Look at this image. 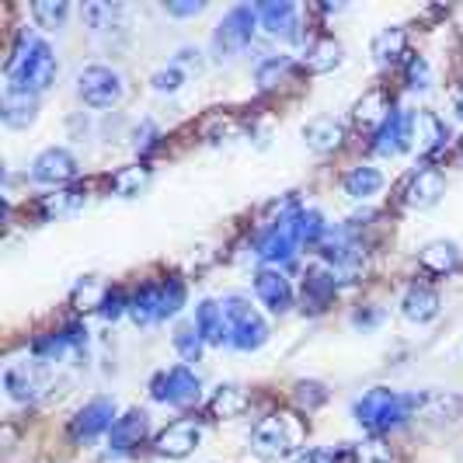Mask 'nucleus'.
<instances>
[{"label":"nucleus","mask_w":463,"mask_h":463,"mask_svg":"<svg viewBox=\"0 0 463 463\" xmlns=\"http://www.w3.org/2000/svg\"><path fill=\"white\" fill-rule=\"evenodd\" d=\"M289 70H293V56H265L255 67V84L261 91H272L286 80Z\"/></svg>","instance_id":"2f4dec72"},{"label":"nucleus","mask_w":463,"mask_h":463,"mask_svg":"<svg viewBox=\"0 0 463 463\" xmlns=\"http://www.w3.org/2000/svg\"><path fill=\"white\" fill-rule=\"evenodd\" d=\"M98 310H101L105 321H118L122 314H129V300H126L118 289H105L101 300H98Z\"/></svg>","instance_id":"79ce46f5"},{"label":"nucleus","mask_w":463,"mask_h":463,"mask_svg":"<svg viewBox=\"0 0 463 463\" xmlns=\"http://www.w3.org/2000/svg\"><path fill=\"white\" fill-rule=\"evenodd\" d=\"M175 348H178V355H182L185 363H199L206 342H203V335L195 331V325H178V331H175Z\"/></svg>","instance_id":"58836bf2"},{"label":"nucleus","mask_w":463,"mask_h":463,"mask_svg":"<svg viewBox=\"0 0 463 463\" xmlns=\"http://www.w3.org/2000/svg\"><path fill=\"white\" fill-rule=\"evenodd\" d=\"M411 143H418L421 154H436L449 143V126L436 112H415L411 116Z\"/></svg>","instance_id":"412c9836"},{"label":"nucleus","mask_w":463,"mask_h":463,"mask_svg":"<svg viewBox=\"0 0 463 463\" xmlns=\"http://www.w3.org/2000/svg\"><path fill=\"white\" fill-rule=\"evenodd\" d=\"M338 272L325 265V261H317V265H310L307 269V276H303V310L310 307L314 314L317 310H325L327 303L335 300V293H338Z\"/></svg>","instance_id":"2eb2a0df"},{"label":"nucleus","mask_w":463,"mask_h":463,"mask_svg":"<svg viewBox=\"0 0 463 463\" xmlns=\"http://www.w3.org/2000/svg\"><path fill=\"white\" fill-rule=\"evenodd\" d=\"M185 297H188V289H185V282H182V279L178 276L164 279L161 282V321L175 317V314L185 307Z\"/></svg>","instance_id":"e433bc0d"},{"label":"nucleus","mask_w":463,"mask_h":463,"mask_svg":"<svg viewBox=\"0 0 463 463\" xmlns=\"http://www.w3.org/2000/svg\"><path fill=\"white\" fill-rule=\"evenodd\" d=\"M4 391L11 401H35L39 391H46V376H43V363L39 359H24V363H11L4 370Z\"/></svg>","instance_id":"4468645a"},{"label":"nucleus","mask_w":463,"mask_h":463,"mask_svg":"<svg viewBox=\"0 0 463 463\" xmlns=\"http://www.w3.org/2000/svg\"><path fill=\"white\" fill-rule=\"evenodd\" d=\"M391 112H394V109H391L387 91H383V88H373V91H366L359 101H355L352 118H355V126H359V129H373V133H376V129L387 122Z\"/></svg>","instance_id":"5701e85b"},{"label":"nucleus","mask_w":463,"mask_h":463,"mask_svg":"<svg viewBox=\"0 0 463 463\" xmlns=\"http://www.w3.org/2000/svg\"><path fill=\"white\" fill-rule=\"evenodd\" d=\"M453 109H457V116L463 118V88L457 91V101H453Z\"/></svg>","instance_id":"8fccbe9b"},{"label":"nucleus","mask_w":463,"mask_h":463,"mask_svg":"<svg viewBox=\"0 0 463 463\" xmlns=\"http://www.w3.org/2000/svg\"><path fill=\"white\" fill-rule=\"evenodd\" d=\"M80 14H84V24L91 28L94 35H101V32H116L126 11H122L118 4H105V0H94V4H88V7L80 11Z\"/></svg>","instance_id":"c756f323"},{"label":"nucleus","mask_w":463,"mask_h":463,"mask_svg":"<svg viewBox=\"0 0 463 463\" xmlns=\"http://www.w3.org/2000/svg\"><path fill=\"white\" fill-rule=\"evenodd\" d=\"M380 321H383V310H380V307H363V310H355V314H352V325L355 327H363V331H373V327L380 325Z\"/></svg>","instance_id":"49530a36"},{"label":"nucleus","mask_w":463,"mask_h":463,"mask_svg":"<svg viewBox=\"0 0 463 463\" xmlns=\"http://www.w3.org/2000/svg\"><path fill=\"white\" fill-rule=\"evenodd\" d=\"M39 116V94L22 91L18 84H7L4 88V98H0V118L7 129H24L32 126Z\"/></svg>","instance_id":"a211bd4d"},{"label":"nucleus","mask_w":463,"mask_h":463,"mask_svg":"<svg viewBox=\"0 0 463 463\" xmlns=\"http://www.w3.org/2000/svg\"><path fill=\"white\" fill-rule=\"evenodd\" d=\"M258 24H261L258 22V7H251V4L231 7V11L223 14V22L216 24V32H213V52H216V60H233V56H241L244 49L251 46Z\"/></svg>","instance_id":"20e7f679"},{"label":"nucleus","mask_w":463,"mask_h":463,"mask_svg":"<svg viewBox=\"0 0 463 463\" xmlns=\"http://www.w3.org/2000/svg\"><path fill=\"white\" fill-rule=\"evenodd\" d=\"M408 46V35H404V28H383L376 39H373V60L380 63V67H391L397 56L404 52Z\"/></svg>","instance_id":"7c9ffc66"},{"label":"nucleus","mask_w":463,"mask_h":463,"mask_svg":"<svg viewBox=\"0 0 463 463\" xmlns=\"http://www.w3.org/2000/svg\"><path fill=\"white\" fill-rule=\"evenodd\" d=\"M244 408H248V394H244L241 387H233V383L216 387L213 397H209V411H213V418H237V415H244Z\"/></svg>","instance_id":"c85d7f7f"},{"label":"nucleus","mask_w":463,"mask_h":463,"mask_svg":"<svg viewBox=\"0 0 463 463\" xmlns=\"http://www.w3.org/2000/svg\"><path fill=\"white\" fill-rule=\"evenodd\" d=\"M56 73H60V63H56V56H52V49L35 39L32 49H28V56L22 60V67L7 77V84H18V88L28 94H43L52 88Z\"/></svg>","instance_id":"6e6552de"},{"label":"nucleus","mask_w":463,"mask_h":463,"mask_svg":"<svg viewBox=\"0 0 463 463\" xmlns=\"http://www.w3.org/2000/svg\"><path fill=\"white\" fill-rule=\"evenodd\" d=\"M408 146H411V116L394 109V112L387 116V122L373 133V150H376L380 157H397V154H404Z\"/></svg>","instance_id":"dca6fc26"},{"label":"nucleus","mask_w":463,"mask_h":463,"mask_svg":"<svg viewBox=\"0 0 463 463\" xmlns=\"http://www.w3.org/2000/svg\"><path fill=\"white\" fill-rule=\"evenodd\" d=\"M199 442H203V429L192 418H182V421H171L167 429H161L154 436V453L167 457V460H185L199 449Z\"/></svg>","instance_id":"9b49d317"},{"label":"nucleus","mask_w":463,"mask_h":463,"mask_svg":"<svg viewBox=\"0 0 463 463\" xmlns=\"http://www.w3.org/2000/svg\"><path fill=\"white\" fill-rule=\"evenodd\" d=\"M342 63V46L331 39V35H321L307 46V56H303V67L310 73H331V70Z\"/></svg>","instance_id":"cd10ccee"},{"label":"nucleus","mask_w":463,"mask_h":463,"mask_svg":"<svg viewBox=\"0 0 463 463\" xmlns=\"http://www.w3.org/2000/svg\"><path fill=\"white\" fill-rule=\"evenodd\" d=\"M77 94L88 109H116L118 101L126 98V80L122 73L105 63H94V67H84L80 77H77Z\"/></svg>","instance_id":"423d86ee"},{"label":"nucleus","mask_w":463,"mask_h":463,"mask_svg":"<svg viewBox=\"0 0 463 463\" xmlns=\"http://www.w3.org/2000/svg\"><path fill=\"white\" fill-rule=\"evenodd\" d=\"M129 317L139 327H150L161 321V282L139 286V293H133V300H129Z\"/></svg>","instance_id":"393cba45"},{"label":"nucleus","mask_w":463,"mask_h":463,"mask_svg":"<svg viewBox=\"0 0 463 463\" xmlns=\"http://www.w3.org/2000/svg\"><path fill=\"white\" fill-rule=\"evenodd\" d=\"M67 14H70L67 0H35V4H32V18H35L39 28H46V32L63 28Z\"/></svg>","instance_id":"72a5a7b5"},{"label":"nucleus","mask_w":463,"mask_h":463,"mask_svg":"<svg viewBox=\"0 0 463 463\" xmlns=\"http://www.w3.org/2000/svg\"><path fill=\"white\" fill-rule=\"evenodd\" d=\"M255 297H258V303H261L269 314H276V317L289 314V310H293V300H297L293 282L282 276L279 269H272V265H261L255 272Z\"/></svg>","instance_id":"9d476101"},{"label":"nucleus","mask_w":463,"mask_h":463,"mask_svg":"<svg viewBox=\"0 0 463 463\" xmlns=\"http://www.w3.org/2000/svg\"><path fill=\"white\" fill-rule=\"evenodd\" d=\"M352 415L359 421V429H366L373 436L394 432L408 418H415V394H397L391 387H373L352 404Z\"/></svg>","instance_id":"f257e3e1"},{"label":"nucleus","mask_w":463,"mask_h":463,"mask_svg":"<svg viewBox=\"0 0 463 463\" xmlns=\"http://www.w3.org/2000/svg\"><path fill=\"white\" fill-rule=\"evenodd\" d=\"M220 310H223L227 345L231 348H237V352H258V348L269 342V325H265V317L251 307V300L231 293V297L220 300Z\"/></svg>","instance_id":"7ed1b4c3"},{"label":"nucleus","mask_w":463,"mask_h":463,"mask_svg":"<svg viewBox=\"0 0 463 463\" xmlns=\"http://www.w3.org/2000/svg\"><path fill=\"white\" fill-rule=\"evenodd\" d=\"M383 171L380 167H373V164H359V167H348L345 178H342V188H345L348 199H359V203H366L373 199L380 188H383Z\"/></svg>","instance_id":"b1692460"},{"label":"nucleus","mask_w":463,"mask_h":463,"mask_svg":"<svg viewBox=\"0 0 463 463\" xmlns=\"http://www.w3.org/2000/svg\"><path fill=\"white\" fill-rule=\"evenodd\" d=\"M175 67L182 70V73H199V70H203V49L182 46L178 56H175Z\"/></svg>","instance_id":"a18cd8bd"},{"label":"nucleus","mask_w":463,"mask_h":463,"mask_svg":"<svg viewBox=\"0 0 463 463\" xmlns=\"http://www.w3.org/2000/svg\"><path fill=\"white\" fill-rule=\"evenodd\" d=\"M203 7H206V4H199V0H188V4L167 0V4H164V11H167L171 18H195V14H203Z\"/></svg>","instance_id":"de8ad7c7"},{"label":"nucleus","mask_w":463,"mask_h":463,"mask_svg":"<svg viewBox=\"0 0 463 463\" xmlns=\"http://www.w3.org/2000/svg\"><path fill=\"white\" fill-rule=\"evenodd\" d=\"M446 192V178L439 167H418L404 188V203L411 209H432Z\"/></svg>","instance_id":"6ab92c4d"},{"label":"nucleus","mask_w":463,"mask_h":463,"mask_svg":"<svg viewBox=\"0 0 463 463\" xmlns=\"http://www.w3.org/2000/svg\"><path fill=\"white\" fill-rule=\"evenodd\" d=\"M150 84H154V91L157 94H178L182 91V84H185V73L171 63V67L157 70V73L150 77Z\"/></svg>","instance_id":"a19ab883"},{"label":"nucleus","mask_w":463,"mask_h":463,"mask_svg":"<svg viewBox=\"0 0 463 463\" xmlns=\"http://www.w3.org/2000/svg\"><path fill=\"white\" fill-rule=\"evenodd\" d=\"M293 216L297 213H289V216H279V220H269L255 237V255L265 261V265H272L279 269L282 261H289V258L297 255V244H300V237H297V223H293Z\"/></svg>","instance_id":"0eeeda50"},{"label":"nucleus","mask_w":463,"mask_h":463,"mask_svg":"<svg viewBox=\"0 0 463 463\" xmlns=\"http://www.w3.org/2000/svg\"><path fill=\"white\" fill-rule=\"evenodd\" d=\"M157 139H161V126L154 118H139L137 129H133V146L139 154H146L150 146H157Z\"/></svg>","instance_id":"37998d69"},{"label":"nucleus","mask_w":463,"mask_h":463,"mask_svg":"<svg viewBox=\"0 0 463 463\" xmlns=\"http://www.w3.org/2000/svg\"><path fill=\"white\" fill-rule=\"evenodd\" d=\"M418 261H421L429 272L446 276V272H453V269L460 265V248H457L453 241H429V244L421 248Z\"/></svg>","instance_id":"bb28decb"},{"label":"nucleus","mask_w":463,"mask_h":463,"mask_svg":"<svg viewBox=\"0 0 463 463\" xmlns=\"http://www.w3.org/2000/svg\"><path fill=\"white\" fill-rule=\"evenodd\" d=\"M303 139H307V146H310V150H317V154H331V150H338V146H342V139H345V126L331 116H317L303 126Z\"/></svg>","instance_id":"4be33fe9"},{"label":"nucleus","mask_w":463,"mask_h":463,"mask_svg":"<svg viewBox=\"0 0 463 463\" xmlns=\"http://www.w3.org/2000/svg\"><path fill=\"white\" fill-rule=\"evenodd\" d=\"M146 432H150V415L143 408H129L126 415L116 418V425L109 432V449L112 453H129L146 439Z\"/></svg>","instance_id":"f3484780"},{"label":"nucleus","mask_w":463,"mask_h":463,"mask_svg":"<svg viewBox=\"0 0 463 463\" xmlns=\"http://www.w3.org/2000/svg\"><path fill=\"white\" fill-rule=\"evenodd\" d=\"M84 206V192L80 188H63V192H52V195H46L43 199V213L46 216H73L77 209Z\"/></svg>","instance_id":"f704fd0d"},{"label":"nucleus","mask_w":463,"mask_h":463,"mask_svg":"<svg viewBox=\"0 0 463 463\" xmlns=\"http://www.w3.org/2000/svg\"><path fill=\"white\" fill-rule=\"evenodd\" d=\"M293 223H297V237H300V244H321L327 237V223L325 216L317 213V209H297V216H293Z\"/></svg>","instance_id":"473e14b6"},{"label":"nucleus","mask_w":463,"mask_h":463,"mask_svg":"<svg viewBox=\"0 0 463 463\" xmlns=\"http://www.w3.org/2000/svg\"><path fill=\"white\" fill-rule=\"evenodd\" d=\"M195 331L203 335L206 345H227V325H223V310L216 300H203L195 307Z\"/></svg>","instance_id":"a878e982"},{"label":"nucleus","mask_w":463,"mask_h":463,"mask_svg":"<svg viewBox=\"0 0 463 463\" xmlns=\"http://www.w3.org/2000/svg\"><path fill=\"white\" fill-rule=\"evenodd\" d=\"M404 77H408V88H411V91H429V84H432L429 60H425V56H411L408 67H404Z\"/></svg>","instance_id":"ea45409f"},{"label":"nucleus","mask_w":463,"mask_h":463,"mask_svg":"<svg viewBox=\"0 0 463 463\" xmlns=\"http://www.w3.org/2000/svg\"><path fill=\"white\" fill-rule=\"evenodd\" d=\"M303 439H307V429L300 418L289 411H276L251 429V453L258 460H293L303 449Z\"/></svg>","instance_id":"f03ea898"},{"label":"nucleus","mask_w":463,"mask_h":463,"mask_svg":"<svg viewBox=\"0 0 463 463\" xmlns=\"http://www.w3.org/2000/svg\"><path fill=\"white\" fill-rule=\"evenodd\" d=\"M150 397L178 408V411H188L203 401V380L188 366H171V370H161L150 380Z\"/></svg>","instance_id":"39448f33"},{"label":"nucleus","mask_w":463,"mask_h":463,"mask_svg":"<svg viewBox=\"0 0 463 463\" xmlns=\"http://www.w3.org/2000/svg\"><path fill=\"white\" fill-rule=\"evenodd\" d=\"M77 157L67 146H46L35 161H32V182L39 185H63L70 178H77Z\"/></svg>","instance_id":"f8f14e48"},{"label":"nucleus","mask_w":463,"mask_h":463,"mask_svg":"<svg viewBox=\"0 0 463 463\" xmlns=\"http://www.w3.org/2000/svg\"><path fill=\"white\" fill-rule=\"evenodd\" d=\"M146 182H150V171H146V167H139V164H133V167H122V171L112 175V192L129 199V195H137Z\"/></svg>","instance_id":"4c0bfd02"},{"label":"nucleus","mask_w":463,"mask_h":463,"mask_svg":"<svg viewBox=\"0 0 463 463\" xmlns=\"http://www.w3.org/2000/svg\"><path fill=\"white\" fill-rule=\"evenodd\" d=\"M258 22H261V28H265L272 39L300 43V7L289 4V0L261 4V7H258Z\"/></svg>","instance_id":"ddd939ff"},{"label":"nucleus","mask_w":463,"mask_h":463,"mask_svg":"<svg viewBox=\"0 0 463 463\" xmlns=\"http://www.w3.org/2000/svg\"><path fill=\"white\" fill-rule=\"evenodd\" d=\"M293 463H335V457L327 449H314V446H303L300 453L293 457Z\"/></svg>","instance_id":"09e8293b"},{"label":"nucleus","mask_w":463,"mask_h":463,"mask_svg":"<svg viewBox=\"0 0 463 463\" xmlns=\"http://www.w3.org/2000/svg\"><path fill=\"white\" fill-rule=\"evenodd\" d=\"M293 404L310 415V411H317V408H325L327 404V387L325 383H317V380H300V383L293 387Z\"/></svg>","instance_id":"c9c22d12"},{"label":"nucleus","mask_w":463,"mask_h":463,"mask_svg":"<svg viewBox=\"0 0 463 463\" xmlns=\"http://www.w3.org/2000/svg\"><path fill=\"white\" fill-rule=\"evenodd\" d=\"M116 425V401L112 397H91L77 415L70 418V439L94 442L98 436H109Z\"/></svg>","instance_id":"1a4fd4ad"},{"label":"nucleus","mask_w":463,"mask_h":463,"mask_svg":"<svg viewBox=\"0 0 463 463\" xmlns=\"http://www.w3.org/2000/svg\"><path fill=\"white\" fill-rule=\"evenodd\" d=\"M460 154H463V139H460Z\"/></svg>","instance_id":"3c124183"},{"label":"nucleus","mask_w":463,"mask_h":463,"mask_svg":"<svg viewBox=\"0 0 463 463\" xmlns=\"http://www.w3.org/2000/svg\"><path fill=\"white\" fill-rule=\"evenodd\" d=\"M439 293L432 289V286H425V282H415L408 293H404V300H401V314L411 321V325H429V321H436L439 317Z\"/></svg>","instance_id":"aec40b11"},{"label":"nucleus","mask_w":463,"mask_h":463,"mask_svg":"<svg viewBox=\"0 0 463 463\" xmlns=\"http://www.w3.org/2000/svg\"><path fill=\"white\" fill-rule=\"evenodd\" d=\"M355 460L359 463H394V453L383 439H370L355 449Z\"/></svg>","instance_id":"c03bdc74"}]
</instances>
